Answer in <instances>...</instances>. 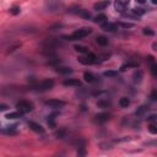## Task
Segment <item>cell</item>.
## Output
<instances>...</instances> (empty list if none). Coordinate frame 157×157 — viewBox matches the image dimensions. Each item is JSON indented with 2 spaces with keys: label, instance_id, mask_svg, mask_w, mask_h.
<instances>
[{
  "label": "cell",
  "instance_id": "f1b7e54d",
  "mask_svg": "<svg viewBox=\"0 0 157 157\" xmlns=\"http://www.w3.org/2000/svg\"><path fill=\"white\" fill-rule=\"evenodd\" d=\"M55 116H57V114H52V116L49 117V119H48V124L50 125L52 128H54V127H55V123H54V119H55L54 117H55Z\"/></svg>",
  "mask_w": 157,
  "mask_h": 157
},
{
  "label": "cell",
  "instance_id": "ba28073f",
  "mask_svg": "<svg viewBox=\"0 0 157 157\" xmlns=\"http://www.w3.org/2000/svg\"><path fill=\"white\" fill-rule=\"evenodd\" d=\"M102 29L107 31V32H116L118 29V25L117 24H111V22H106L104 25H102Z\"/></svg>",
  "mask_w": 157,
  "mask_h": 157
},
{
  "label": "cell",
  "instance_id": "9c48e42d",
  "mask_svg": "<svg viewBox=\"0 0 157 157\" xmlns=\"http://www.w3.org/2000/svg\"><path fill=\"white\" fill-rule=\"evenodd\" d=\"M28 125H29V128L32 129L33 131H36V133H39V134H43V133H44V129L42 128L39 124H37V123H35V122H29Z\"/></svg>",
  "mask_w": 157,
  "mask_h": 157
},
{
  "label": "cell",
  "instance_id": "277c9868",
  "mask_svg": "<svg viewBox=\"0 0 157 157\" xmlns=\"http://www.w3.org/2000/svg\"><path fill=\"white\" fill-rule=\"evenodd\" d=\"M53 86H54V81L53 80H44V81L37 83V85H35L33 88L37 90V91H48Z\"/></svg>",
  "mask_w": 157,
  "mask_h": 157
},
{
  "label": "cell",
  "instance_id": "4fadbf2b",
  "mask_svg": "<svg viewBox=\"0 0 157 157\" xmlns=\"http://www.w3.org/2000/svg\"><path fill=\"white\" fill-rule=\"evenodd\" d=\"M22 116H24V114L20 113V112H11V113H7L5 116V118H7V119H17V118H21Z\"/></svg>",
  "mask_w": 157,
  "mask_h": 157
},
{
  "label": "cell",
  "instance_id": "6da1fadb",
  "mask_svg": "<svg viewBox=\"0 0 157 157\" xmlns=\"http://www.w3.org/2000/svg\"><path fill=\"white\" fill-rule=\"evenodd\" d=\"M91 32H92V29H91V28H87V27H85V28H80V29H76L71 36H69V37H66V38H68L69 41H77V39L85 38V37L88 36Z\"/></svg>",
  "mask_w": 157,
  "mask_h": 157
},
{
  "label": "cell",
  "instance_id": "ffe728a7",
  "mask_svg": "<svg viewBox=\"0 0 157 157\" xmlns=\"http://www.w3.org/2000/svg\"><path fill=\"white\" fill-rule=\"evenodd\" d=\"M131 11H133L135 15H136L138 17H140V16H142V15L146 13V10H145V9H142V7H135V9H133V10H131Z\"/></svg>",
  "mask_w": 157,
  "mask_h": 157
},
{
  "label": "cell",
  "instance_id": "484cf974",
  "mask_svg": "<svg viewBox=\"0 0 157 157\" xmlns=\"http://www.w3.org/2000/svg\"><path fill=\"white\" fill-rule=\"evenodd\" d=\"M142 33L146 35V36H155V31H152V29L149 28V27H145V28L142 29Z\"/></svg>",
  "mask_w": 157,
  "mask_h": 157
},
{
  "label": "cell",
  "instance_id": "d6986e66",
  "mask_svg": "<svg viewBox=\"0 0 157 157\" xmlns=\"http://www.w3.org/2000/svg\"><path fill=\"white\" fill-rule=\"evenodd\" d=\"M119 104H120V107L127 108V107L129 106V104H130V101H129L128 97H122V98L119 100Z\"/></svg>",
  "mask_w": 157,
  "mask_h": 157
},
{
  "label": "cell",
  "instance_id": "7a4b0ae2",
  "mask_svg": "<svg viewBox=\"0 0 157 157\" xmlns=\"http://www.w3.org/2000/svg\"><path fill=\"white\" fill-rule=\"evenodd\" d=\"M16 108H17V112L22 113V114H26V113L32 112L33 104L31 102H27V101H20V102L16 103Z\"/></svg>",
  "mask_w": 157,
  "mask_h": 157
},
{
  "label": "cell",
  "instance_id": "7402d4cb",
  "mask_svg": "<svg viewBox=\"0 0 157 157\" xmlns=\"http://www.w3.org/2000/svg\"><path fill=\"white\" fill-rule=\"evenodd\" d=\"M74 48L76 52H79V53H86V54L88 53V48L85 46H75Z\"/></svg>",
  "mask_w": 157,
  "mask_h": 157
},
{
  "label": "cell",
  "instance_id": "f546056e",
  "mask_svg": "<svg viewBox=\"0 0 157 157\" xmlns=\"http://www.w3.org/2000/svg\"><path fill=\"white\" fill-rule=\"evenodd\" d=\"M20 11H21V10H20V7H18V6H14L11 10H10V13H11L13 15H18V14H20Z\"/></svg>",
  "mask_w": 157,
  "mask_h": 157
},
{
  "label": "cell",
  "instance_id": "1f68e13d",
  "mask_svg": "<svg viewBox=\"0 0 157 157\" xmlns=\"http://www.w3.org/2000/svg\"><path fill=\"white\" fill-rule=\"evenodd\" d=\"M98 106H100V107H109V106H111V102H108V101H106V102L100 101V102H98Z\"/></svg>",
  "mask_w": 157,
  "mask_h": 157
},
{
  "label": "cell",
  "instance_id": "cb8c5ba5",
  "mask_svg": "<svg viewBox=\"0 0 157 157\" xmlns=\"http://www.w3.org/2000/svg\"><path fill=\"white\" fill-rule=\"evenodd\" d=\"M141 79H142V72H141L140 70H138V71L134 74V81H135V82H141Z\"/></svg>",
  "mask_w": 157,
  "mask_h": 157
},
{
  "label": "cell",
  "instance_id": "8fae6325",
  "mask_svg": "<svg viewBox=\"0 0 157 157\" xmlns=\"http://www.w3.org/2000/svg\"><path fill=\"white\" fill-rule=\"evenodd\" d=\"M63 83H64V86H80L81 85V82L77 79H68Z\"/></svg>",
  "mask_w": 157,
  "mask_h": 157
},
{
  "label": "cell",
  "instance_id": "603a6c76",
  "mask_svg": "<svg viewBox=\"0 0 157 157\" xmlns=\"http://www.w3.org/2000/svg\"><path fill=\"white\" fill-rule=\"evenodd\" d=\"M103 75L106 76V77H114V76L118 75V71H116V70H108V71H104Z\"/></svg>",
  "mask_w": 157,
  "mask_h": 157
},
{
  "label": "cell",
  "instance_id": "ac0fdd59",
  "mask_svg": "<svg viewBox=\"0 0 157 157\" xmlns=\"http://www.w3.org/2000/svg\"><path fill=\"white\" fill-rule=\"evenodd\" d=\"M57 71L59 72V74H64V75H68V74H71L72 72V69L70 68H57Z\"/></svg>",
  "mask_w": 157,
  "mask_h": 157
},
{
  "label": "cell",
  "instance_id": "4dcf8cb0",
  "mask_svg": "<svg viewBox=\"0 0 157 157\" xmlns=\"http://www.w3.org/2000/svg\"><path fill=\"white\" fill-rule=\"evenodd\" d=\"M119 26H122V27H124V28H133V27H134L133 24H128V22H120Z\"/></svg>",
  "mask_w": 157,
  "mask_h": 157
},
{
  "label": "cell",
  "instance_id": "7c38bea8",
  "mask_svg": "<svg viewBox=\"0 0 157 157\" xmlns=\"http://www.w3.org/2000/svg\"><path fill=\"white\" fill-rule=\"evenodd\" d=\"M138 66H139V63H136V61H129V63H127V64L122 65L120 70H122V71H125L127 69H130V68H138Z\"/></svg>",
  "mask_w": 157,
  "mask_h": 157
},
{
  "label": "cell",
  "instance_id": "d6a6232c",
  "mask_svg": "<svg viewBox=\"0 0 157 157\" xmlns=\"http://www.w3.org/2000/svg\"><path fill=\"white\" fill-rule=\"evenodd\" d=\"M156 98H157V91L153 90L152 93H151V100H152V101H156Z\"/></svg>",
  "mask_w": 157,
  "mask_h": 157
},
{
  "label": "cell",
  "instance_id": "3957f363",
  "mask_svg": "<svg viewBox=\"0 0 157 157\" xmlns=\"http://www.w3.org/2000/svg\"><path fill=\"white\" fill-rule=\"evenodd\" d=\"M77 59L83 65H92V64H96L98 61V57L93 53H87L86 57H79Z\"/></svg>",
  "mask_w": 157,
  "mask_h": 157
},
{
  "label": "cell",
  "instance_id": "52a82bcc",
  "mask_svg": "<svg viewBox=\"0 0 157 157\" xmlns=\"http://www.w3.org/2000/svg\"><path fill=\"white\" fill-rule=\"evenodd\" d=\"M109 118H111V113L102 112V113H100L96 116V122L97 123H106L107 120H109Z\"/></svg>",
  "mask_w": 157,
  "mask_h": 157
},
{
  "label": "cell",
  "instance_id": "9a60e30c",
  "mask_svg": "<svg viewBox=\"0 0 157 157\" xmlns=\"http://www.w3.org/2000/svg\"><path fill=\"white\" fill-rule=\"evenodd\" d=\"M83 79H85L86 82H90V83L96 81V76L93 74H91V72H85V74H83Z\"/></svg>",
  "mask_w": 157,
  "mask_h": 157
},
{
  "label": "cell",
  "instance_id": "8992f818",
  "mask_svg": "<svg viewBox=\"0 0 157 157\" xmlns=\"http://www.w3.org/2000/svg\"><path fill=\"white\" fill-rule=\"evenodd\" d=\"M46 106L50 107V108H54V109H58V108H61L65 106V102L61 101V100H49L46 102Z\"/></svg>",
  "mask_w": 157,
  "mask_h": 157
},
{
  "label": "cell",
  "instance_id": "5bb4252c",
  "mask_svg": "<svg viewBox=\"0 0 157 157\" xmlns=\"http://www.w3.org/2000/svg\"><path fill=\"white\" fill-rule=\"evenodd\" d=\"M93 21H95L96 24H101V25H104V24L107 22V16H106V15H103V14H101V15L96 16V17H95V20H93Z\"/></svg>",
  "mask_w": 157,
  "mask_h": 157
},
{
  "label": "cell",
  "instance_id": "e0dca14e",
  "mask_svg": "<svg viewBox=\"0 0 157 157\" xmlns=\"http://www.w3.org/2000/svg\"><path fill=\"white\" fill-rule=\"evenodd\" d=\"M1 133L3 134H10V135L16 134V125H13V127H7L6 129H3Z\"/></svg>",
  "mask_w": 157,
  "mask_h": 157
},
{
  "label": "cell",
  "instance_id": "5b68a950",
  "mask_svg": "<svg viewBox=\"0 0 157 157\" xmlns=\"http://www.w3.org/2000/svg\"><path fill=\"white\" fill-rule=\"evenodd\" d=\"M128 6H129L128 0H117V1L114 3V7H116V10L118 13H122V14L125 13V10L128 9Z\"/></svg>",
  "mask_w": 157,
  "mask_h": 157
},
{
  "label": "cell",
  "instance_id": "44dd1931",
  "mask_svg": "<svg viewBox=\"0 0 157 157\" xmlns=\"http://www.w3.org/2000/svg\"><path fill=\"white\" fill-rule=\"evenodd\" d=\"M77 15H80V16H82V17H85V18H91V14L87 11V10H83V9H80L79 10V13H77Z\"/></svg>",
  "mask_w": 157,
  "mask_h": 157
},
{
  "label": "cell",
  "instance_id": "4316f807",
  "mask_svg": "<svg viewBox=\"0 0 157 157\" xmlns=\"http://www.w3.org/2000/svg\"><path fill=\"white\" fill-rule=\"evenodd\" d=\"M149 131L151 134H157V125H156V123H151L149 125Z\"/></svg>",
  "mask_w": 157,
  "mask_h": 157
},
{
  "label": "cell",
  "instance_id": "d590c367",
  "mask_svg": "<svg viewBox=\"0 0 157 157\" xmlns=\"http://www.w3.org/2000/svg\"><path fill=\"white\" fill-rule=\"evenodd\" d=\"M152 48H153V50H156V48H157V44H156V43H153V46H152Z\"/></svg>",
  "mask_w": 157,
  "mask_h": 157
},
{
  "label": "cell",
  "instance_id": "d4e9b609",
  "mask_svg": "<svg viewBox=\"0 0 157 157\" xmlns=\"http://www.w3.org/2000/svg\"><path fill=\"white\" fill-rule=\"evenodd\" d=\"M146 111H147V107H145V106H141L140 108H138V111L135 112V114H136L138 117H141L142 114H145V113H146Z\"/></svg>",
  "mask_w": 157,
  "mask_h": 157
},
{
  "label": "cell",
  "instance_id": "83f0119b",
  "mask_svg": "<svg viewBox=\"0 0 157 157\" xmlns=\"http://www.w3.org/2000/svg\"><path fill=\"white\" fill-rule=\"evenodd\" d=\"M151 74H152L153 77H157V64L156 63L151 64Z\"/></svg>",
  "mask_w": 157,
  "mask_h": 157
},
{
  "label": "cell",
  "instance_id": "2e32d148",
  "mask_svg": "<svg viewBox=\"0 0 157 157\" xmlns=\"http://www.w3.org/2000/svg\"><path fill=\"white\" fill-rule=\"evenodd\" d=\"M96 42L100 44V46H102V47H104V46H107L108 44V38L107 37H104V36H98L97 38H96Z\"/></svg>",
  "mask_w": 157,
  "mask_h": 157
},
{
  "label": "cell",
  "instance_id": "30bf717a",
  "mask_svg": "<svg viewBox=\"0 0 157 157\" xmlns=\"http://www.w3.org/2000/svg\"><path fill=\"white\" fill-rule=\"evenodd\" d=\"M108 6H109V1H98L93 5V7H95V10H97V11H102V10H104Z\"/></svg>",
  "mask_w": 157,
  "mask_h": 157
},
{
  "label": "cell",
  "instance_id": "e575fe53",
  "mask_svg": "<svg viewBox=\"0 0 157 157\" xmlns=\"http://www.w3.org/2000/svg\"><path fill=\"white\" fill-rule=\"evenodd\" d=\"M147 120H149V122H153V120H156V116H155V114H152L151 117L147 118Z\"/></svg>",
  "mask_w": 157,
  "mask_h": 157
},
{
  "label": "cell",
  "instance_id": "836d02e7",
  "mask_svg": "<svg viewBox=\"0 0 157 157\" xmlns=\"http://www.w3.org/2000/svg\"><path fill=\"white\" fill-rule=\"evenodd\" d=\"M6 109H7V106H6V104H0V112L6 111Z\"/></svg>",
  "mask_w": 157,
  "mask_h": 157
}]
</instances>
